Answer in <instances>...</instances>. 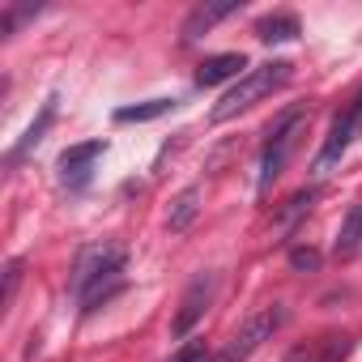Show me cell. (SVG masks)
Wrapping results in <instances>:
<instances>
[{
  "instance_id": "cell-1",
  "label": "cell",
  "mask_w": 362,
  "mask_h": 362,
  "mask_svg": "<svg viewBox=\"0 0 362 362\" xmlns=\"http://www.w3.org/2000/svg\"><path fill=\"white\" fill-rule=\"evenodd\" d=\"M124 264H128V247L124 243H107V239L77 256L73 294L81 298V311H98L111 294L124 290Z\"/></svg>"
},
{
  "instance_id": "cell-2",
  "label": "cell",
  "mask_w": 362,
  "mask_h": 362,
  "mask_svg": "<svg viewBox=\"0 0 362 362\" xmlns=\"http://www.w3.org/2000/svg\"><path fill=\"white\" fill-rule=\"evenodd\" d=\"M290 73H294V64H290V60H269V64L252 69L247 77H239V81L218 98V107L209 111V119H214V124H226V119L243 115L247 107H256L260 98H269L273 90H281V86L290 81Z\"/></svg>"
},
{
  "instance_id": "cell-3",
  "label": "cell",
  "mask_w": 362,
  "mask_h": 362,
  "mask_svg": "<svg viewBox=\"0 0 362 362\" xmlns=\"http://www.w3.org/2000/svg\"><path fill=\"white\" fill-rule=\"evenodd\" d=\"M307 128V111L303 107H294V111H286L277 124H269V141H264V149H260V192H269L277 179H281V170H286V162H290V153H294V145H298V132Z\"/></svg>"
},
{
  "instance_id": "cell-4",
  "label": "cell",
  "mask_w": 362,
  "mask_h": 362,
  "mask_svg": "<svg viewBox=\"0 0 362 362\" xmlns=\"http://www.w3.org/2000/svg\"><path fill=\"white\" fill-rule=\"evenodd\" d=\"M281 320H286V311H281L277 303H273V307L252 311V315L243 320V328L226 341V349H222L214 362H247V358H252V354H256V349H260V345L277 332V328H281Z\"/></svg>"
},
{
  "instance_id": "cell-5",
  "label": "cell",
  "mask_w": 362,
  "mask_h": 362,
  "mask_svg": "<svg viewBox=\"0 0 362 362\" xmlns=\"http://www.w3.org/2000/svg\"><path fill=\"white\" fill-rule=\"evenodd\" d=\"M214 290H218V277H214V273L197 277V281L184 290V298H179V311H175V320H170V332H175V337H188V332L201 324V315H205L209 303H214Z\"/></svg>"
},
{
  "instance_id": "cell-6",
  "label": "cell",
  "mask_w": 362,
  "mask_h": 362,
  "mask_svg": "<svg viewBox=\"0 0 362 362\" xmlns=\"http://www.w3.org/2000/svg\"><path fill=\"white\" fill-rule=\"evenodd\" d=\"M354 132H358V124H354V115H349V107L332 119V128H328V136H324V149L315 153V175H328L341 158H345V149H349V141H354Z\"/></svg>"
},
{
  "instance_id": "cell-7",
  "label": "cell",
  "mask_w": 362,
  "mask_h": 362,
  "mask_svg": "<svg viewBox=\"0 0 362 362\" xmlns=\"http://www.w3.org/2000/svg\"><path fill=\"white\" fill-rule=\"evenodd\" d=\"M103 141H81V145H69L64 153H60V179L69 188H81L86 179H90V170H94V162L103 158Z\"/></svg>"
},
{
  "instance_id": "cell-8",
  "label": "cell",
  "mask_w": 362,
  "mask_h": 362,
  "mask_svg": "<svg viewBox=\"0 0 362 362\" xmlns=\"http://www.w3.org/2000/svg\"><path fill=\"white\" fill-rule=\"evenodd\" d=\"M247 56L243 52H222V56H205L201 69H197V86L209 90V86H222V81H239L247 77Z\"/></svg>"
},
{
  "instance_id": "cell-9",
  "label": "cell",
  "mask_w": 362,
  "mask_h": 362,
  "mask_svg": "<svg viewBox=\"0 0 362 362\" xmlns=\"http://www.w3.org/2000/svg\"><path fill=\"white\" fill-rule=\"evenodd\" d=\"M239 9H243V0H205V5H197V9L188 13V22H184V43H192V39L209 35L218 22L235 18Z\"/></svg>"
},
{
  "instance_id": "cell-10",
  "label": "cell",
  "mask_w": 362,
  "mask_h": 362,
  "mask_svg": "<svg viewBox=\"0 0 362 362\" xmlns=\"http://www.w3.org/2000/svg\"><path fill=\"white\" fill-rule=\"evenodd\" d=\"M362 247V201L349 205V214L341 218V230H337V243H332V256L337 260H354Z\"/></svg>"
},
{
  "instance_id": "cell-11",
  "label": "cell",
  "mask_w": 362,
  "mask_h": 362,
  "mask_svg": "<svg viewBox=\"0 0 362 362\" xmlns=\"http://www.w3.org/2000/svg\"><path fill=\"white\" fill-rule=\"evenodd\" d=\"M256 35H260L264 43H290V39L303 35V26H298L294 13H269V18L256 22Z\"/></svg>"
},
{
  "instance_id": "cell-12",
  "label": "cell",
  "mask_w": 362,
  "mask_h": 362,
  "mask_svg": "<svg viewBox=\"0 0 362 362\" xmlns=\"http://www.w3.org/2000/svg\"><path fill=\"white\" fill-rule=\"evenodd\" d=\"M197 214H201V188L192 184V188H184L175 197V205H170V218H166V226L179 235V230H188L192 222H197Z\"/></svg>"
},
{
  "instance_id": "cell-13",
  "label": "cell",
  "mask_w": 362,
  "mask_h": 362,
  "mask_svg": "<svg viewBox=\"0 0 362 362\" xmlns=\"http://www.w3.org/2000/svg\"><path fill=\"white\" fill-rule=\"evenodd\" d=\"M175 111V98H149V103H132V107H119L115 111V124H149L158 115Z\"/></svg>"
},
{
  "instance_id": "cell-14",
  "label": "cell",
  "mask_w": 362,
  "mask_h": 362,
  "mask_svg": "<svg viewBox=\"0 0 362 362\" xmlns=\"http://www.w3.org/2000/svg\"><path fill=\"white\" fill-rule=\"evenodd\" d=\"M52 119H56V98H47V103H43V111H39V119H35V124H30V128H26V136H22V141H18V145H13V153H9V158H13V162H18V158H22V153H30V149H35V145H39V141H43V132H47V128H52Z\"/></svg>"
},
{
  "instance_id": "cell-15",
  "label": "cell",
  "mask_w": 362,
  "mask_h": 362,
  "mask_svg": "<svg viewBox=\"0 0 362 362\" xmlns=\"http://www.w3.org/2000/svg\"><path fill=\"white\" fill-rule=\"evenodd\" d=\"M315 197H320V188H303V192H294V197L286 201V209L277 214V226H281V230H290V226H294L311 205H315Z\"/></svg>"
},
{
  "instance_id": "cell-16",
  "label": "cell",
  "mask_w": 362,
  "mask_h": 362,
  "mask_svg": "<svg viewBox=\"0 0 362 362\" xmlns=\"http://www.w3.org/2000/svg\"><path fill=\"white\" fill-rule=\"evenodd\" d=\"M22 269H26V260H22V256L5 260V294H0V307H13V298H18V286H22Z\"/></svg>"
},
{
  "instance_id": "cell-17",
  "label": "cell",
  "mask_w": 362,
  "mask_h": 362,
  "mask_svg": "<svg viewBox=\"0 0 362 362\" xmlns=\"http://www.w3.org/2000/svg\"><path fill=\"white\" fill-rule=\"evenodd\" d=\"M290 269L294 273H315L320 269V252L315 247H290Z\"/></svg>"
},
{
  "instance_id": "cell-18",
  "label": "cell",
  "mask_w": 362,
  "mask_h": 362,
  "mask_svg": "<svg viewBox=\"0 0 362 362\" xmlns=\"http://www.w3.org/2000/svg\"><path fill=\"white\" fill-rule=\"evenodd\" d=\"M170 362H214V358L205 354V345H184V349H179Z\"/></svg>"
},
{
  "instance_id": "cell-19",
  "label": "cell",
  "mask_w": 362,
  "mask_h": 362,
  "mask_svg": "<svg viewBox=\"0 0 362 362\" xmlns=\"http://www.w3.org/2000/svg\"><path fill=\"white\" fill-rule=\"evenodd\" d=\"M349 115H354V124L362 128V86H358V94H354V103H349Z\"/></svg>"
}]
</instances>
